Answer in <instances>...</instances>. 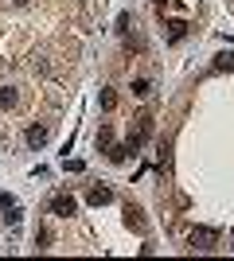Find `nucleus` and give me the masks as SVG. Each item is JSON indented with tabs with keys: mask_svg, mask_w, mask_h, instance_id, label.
I'll return each instance as SVG.
<instances>
[{
	"mask_svg": "<svg viewBox=\"0 0 234 261\" xmlns=\"http://www.w3.org/2000/svg\"><path fill=\"white\" fill-rule=\"evenodd\" d=\"M215 238H219V234H215V230H207V226L191 230V246H195V250H211V246H215Z\"/></svg>",
	"mask_w": 234,
	"mask_h": 261,
	"instance_id": "1",
	"label": "nucleus"
},
{
	"mask_svg": "<svg viewBox=\"0 0 234 261\" xmlns=\"http://www.w3.org/2000/svg\"><path fill=\"white\" fill-rule=\"evenodd\" d=\"M51 211H55L59 218H70V215H74V199H70V195H55V199H51Z\"/></svg>",
	"mask_w": 234,
	"mask_h": 261,
	"instance_id": "2",
	"label": "nucleus"
},
{
	"mask_svg": "<svg viewBox=\"0 0 234 261\" xmlns=\"http://www.w3.org/2000/svg\"><path fill=\"white\" fill-rule=\"evenodd\" d=\"M47 137H51V133H47L43 125H32V129H28V144H32V148H43Z\"/></svg>",
	"mask_w": 234,
	"mask_h": 261,
	"instance_id": "3",
	"label": "nucleus"
},
{
	"mask_svg": "<svg viewBox=\"0 0 234 261\" xmlns=\"http://www.w3.org/2000/svg\"><path fill=\"white\" fill-rule=\"evenodd\" d=\"M184 32H188V23H184V20L168 23V39H172V43H179V39H184Z\"/></svg>",
	"mask_w": 234,
	"mask_h": 261,
	"instance_id": "4",
	"label": "nucleus"
},
{
	"mask_svg": "<svg viewBox=\"0 0 234 261\" xmlns=\"http://www.w3.org/2000/svg\"><path fill=\"white\" fill-rule=\"evenodd\" d=\"M110 187H94V191H90V203H94V207H101V203H110Z\"/></svg>",
	"mask_w": 234,
	"mask_h": 261,
	"instance_id": "5",
	"label": "nucleus"
},
{
	"mask_svg": "<svg viewBox=\"0 0 234 261\" xmlns=\"http://www.w3.org/2000/svg\"><path fill=\"white\" fill-rule=\"evenodd\" d=\"M12 101H16V90H8V86H4V90H0V106L8 109V106H12Z\"/></svg>",
	"mask_w": 234,
	"mask_h": 261,
	"instance_id": "6",
	"label": "nucleus"
},
{
	"mask_svg": "<svg viewBox=\"0 0 234 261\" xmlns=\"http://www.w3.org/2000/svg\"><path fill=\"white\" fill-rule=\"evenodd\" d=\"M148 90H152V86H148V82H145V78H137V82H133V94H137V98H145V94H148Z\"/></svg>",
	"mask_w": 234,
	"mask_h": 261,
	"instance_id": "7",
	"label": "nucleus"
},
{
	"mask_svg": "<svg viewBox=\"0 0 234 261\" xmlns=\"http://www.w3.org/2000/svg\"><path fill=\"white\" fill-rule=\"evenodd\" d=\"M117 98H113V90H101V109H113Z\"/></svg>",
	"mask_w": 234,
	"mask_h": 261,
	"instance_id": "8",
	"label": "nucleus"
},
{
	"mask_svg": "<svg viewBox=\"0 0 234 261\" xmlns=\"http://www.w3.org/2000/svg\"><path fill=\"white\" fill-rule=\"evenodd\" d=\"M12 207H16V199H12L8 191H0V211H12Z\"/></svg>",
	"mask_w": 234,
	"mask_h": 261,
	"instance_id": "9",
	"label": "nucleus"
},
{
	"mask_svg": "<svg viewBox=\"0 0 234 261\" xmlns=\"http://www.w3.org/2000/svg\"><path fill=\"white\" fill-rule=\"evenodd\" d=\"M226 66H234V55H223V59L215 63V70H226Z\"/></svg>",
	"mask_w": 234,
	"mask_h": 261,
	"instance_id": "10",
	"label": "nucleus"
},
{
	"mask_svg": "<svg viewBox=\"0 0 234 261\" xmlns=\"http://www.w3.org/2000/svg\"><path fill=\"white\" fill-rule=\"evenodd\" d=\"M12 4H28V0H12Z\"/></svg>",
	"mask_w": 234,
	"mask_h": 261,
	"instance_id": "11",
	"label": "nucleus"
}]
</instances>
